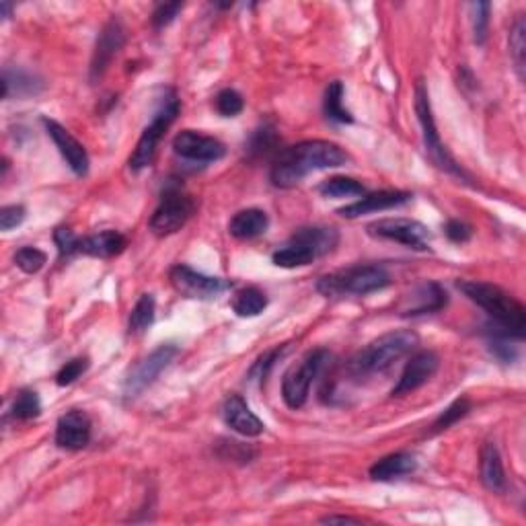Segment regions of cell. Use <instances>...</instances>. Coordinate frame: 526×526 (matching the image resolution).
Segmentation results:
<instances>
[{"mask_svg":"<svg viewBox=\"0 0 526 526\" xmlns=\"http://www.w3.org/2000/svg\"><path fill=\"white\" fill-rule=\"evenodd\" d=\"M350 161L342 146L329 140H305L278 152L273 161L270 180L280 189H292L309 173L323 171V169L344 167Z\"/></svg>","mask_w":526,"mask_h":526,"instance_id":"6da1fadb","label":"cell"},{"mask_svg":"<svg viewBox=\"0 0 526 526\" xmlns=\"http://www.w3.org/2000/svg\"><path fill=\"white\" fill-rule=\"evenodd\" d=\"M457 288L466 299L475 302L477 307L490 315L495 328H498L495 331L516 339L524 337L526 310L522 302H518L512 294H508L500 286L481 280H458Z\"/></svg>","mask_w":526,"mask_h":526,"instance_id":"7a4b0ae2","label":"cell"},{"mask_svg":"<svg viewBox=\"0 0 526 526\" xmlns=\"http://www.w3.org/2000/svg\"><path fill=\"white\" fill-rule=\"evenodd\" d=\"M418 346L420 337L411 329L384 333V336L373 339L365 350L354 355L350 362V373L358 376V379L384 373V370H389L392 365L405 358L407 354L416 350Z\"/></svg>","mask_w":526,"mask_h":526,"instance_id":"3957f363","label":"cell"},{"mask_svg":"<svg viewBox=\"0 0 526 526\" xmlns=\"http://www.w3.org/2000/svg\"><path fill=\"white\" fill-rule=\"evenodd\" d=\"M391 284V273L383 265H352L318 278L317 291L325 299H344V296H366L379 292Z\"/></svg>","mask_w":526,"mask_h":526,"instance_id":"277c9868","label":"cell"},{"mask_svg":"<svg viewBox=\"0 0 526 526\" xmlns=\"http://www.w3.org/2000/svg\"><path fill=\"white\" fill-rule=\"evenodd\" d=\"M416 114H418V120H420V125H421V138H424V146H426L428 157L432 159L434 165L438 169H442V171H447L450 175L458 177L461 181L469 183L471 175L466 173L461 165H458V162L453 159V154L447 151V146L442 144L438 128H436V122H434L432 103H429L428 88L424 87V83H421V80L416 87Z\"/></svg>","mask_w":526,"mask_h":526,"instance_id":"5b68a950","label":"cell"},{"mask_svg":"<svg viewBox=\"0 0 526 526\" xmlns=\"http://www.w3.org/2000/svg\"><path fill=\"white\" fill-rule=\"evenodd\" d=\"M331 354L328 350H313L302 358L299 365H294L284 374L281 381V399L291 410H300L309 401V392L313 383L323 374V370L329 366Z\"/></svg>","mask_w":526,"mask_h":526,"instance_id":"8992f818","label":"cell"},{"mask_svg":"<svg viewBox=\"0 0 526 526\" xmlns=\"http://www.w3.org/2000/svg\"><path fill=\"white\" fill-rule=\"evenodd\" d=\"M177 114H180V99H177L175 93L171 91L167 99L161 101V107L157 109V114H154L152 122L146 125L143 136L138 138V144L128 161L132 171L138 173V171H143V169L152 165L161 140L169 130V125L175 122Z\"/></svg>","mask_w":526,"mask_h":526,"instance_id":"52a82bcc","label":"cell"},{"mask_svg":"<svg viewBox=\"0 0 526 526\" xmlns=\"http://www.w3.org/2000/svg\"><path fill=\"white\" fill-rule=\"evenodd\" d=\"M196 210L194 199L188 194H183L180 185H167L162 191V198L157 206V210L151 217V231L157 236H169L188 225L191 214Z\"/></svg>","mask_w":526,"mask_h":526,"instance_id":"ba28073f","label":"cell"},{"mask_svg":"<svg viewBox=\"0 0 526 526\" xmlns=\"http://www.w3.org/2000/svg\"><path fill=\"white\" fill-rule=\"evenodd\" d=\"M180 354V347L175 344H162L157 350H152L138 362V365L130 370L124 381V395L125 399H134L151 387V384L159 379L162 370L171 366V362Z\"/></svg>","mask_w":526,"mask_h":526,"instance_id":"9c48e42d","label":"cell"},{"mask_svg":"<svg viewBox=\"0 0 526 526\" xmlns=\"http://www.w3.org/2000/svg\"><path fill=\"white\" fill-rule=\"evenodd\" d=\"M368 235L374 239L395 241L413 251H428L432 233L426 225L411 218H384L368 226Z\"/></svg>","mask_w":526,"mask_h":526,"instance_id":"30bf717a","label":"cell"},{"mask_svg":"<svg viewBox=\"0 0 526 526\" xmlns=\"http://www.w3.org/2000/svg\"><path fill=\"white\" fill-rule=\"evenodd\" d=\"M169 280H171V286L177 292L185 296V299L194 300H212L231 288L228 280L206 276V273L191 270L189 265L183 263L173 265L171 272H169Z\"/></svg>","mask_w":526,"mask_h":526,"instance_id":"8fae6325","label":"cell"},{"mask_svg":"<svg viewBox=\"0 0 526 526\" xmlns=\"http://www.w3.org/2000/svg\"><path fill=\"white\" fill-rule=\"evenodd\" d=\"M124 43H125V27L114 14V17L103 25L101 33L97 37V43H95L91 69H88V78H91V83H97L103 74L107 72L111 62H114V58L120 54V50L124 48Z\"/></svg>","mask_w":526,"mask_h":526,"instance_id":"7c38bea8","label":"cell"},{"mask_svg":"<svg viewBox=\"0 0 526 526\" xmlns=\"http://www.w3.org/2000/svg\"><path fill=\"white\" fill-rule=\"evenodd\" d=\"M173 151L185 161L214 162L226 154V146L218 138L199 134L196 130H181L173 138Z\"/></svg>","mask_w":526,"mask_h":526,"instance_id":"4fadbf2b","label":"cell"},{"mask_svg":"<svg viewBox=\"0 0 526 526\" xmlns=\"http://www.w3.org/2000/svg\"><path fill=\"white\" fill-rule=\"evenodd\" d=\"M438 366H440V358L436 352L421 350L418 354H413L403 368L401 379H399L395 387H392L391 397L410 395V392H413L416 389L424 387V384L436 374Z\"/></svg>","mask_w":526,"mask_h":526,"instance_id":"5bb4252c","label":"cell"},{"mask_svg":"<svg viewBox=\"0 0 526 526\" xmlns=\"http://www.w3.org/2000/svg\"><path fill=\"white\" fill-rule=\"evenodd\" d=\"M42 124H43V128H46L48 136L54 140L58 152L62 154V159L66 161V165L70 167V171L78 177H85L88 173V165H91L85 146L80 144L78 140L56 120H48V117H43Z\"/></svg>","mask_w":526,"mask_h":526,"instance_id":"9a60e30c","label":"cell"},{"mask_svg":"<svg viewBox=\"0 0 526 526\" xmlns=\"http://www.w3.org/2000/svg\"><path fill=\"white\" fill-rule=\"evenodd\" d=\"M413 196L410 191H399V189H383V191H374V194H366L362 196L358 202L347 204L344 208H339L337 214L344 218H360L365 214H373V212H383V210H392L399 208L410 202Z\"/></svg>","mask_w":526,"mask_h":526,"instance_id":"2e32d148","label":"cell"},{"mask_svg":"<svg viewBox=\"0 0 526 526\" xmlns=\"http://www.w3.org/2000/svg\"><path fill=\"white\" fill-rule=\"evenodd\" d=\"M91 420L85 411L72 410L58 420L56 444L64 450H83L91 442Z\"/></svg>","mask_w":526,"mask_h":526,"instance_id":"e0dca14e","label":"cell"},{"mask_svg":"<svg viewBox=\"0 0 526 526\" xmlns=\"http://www.w3.org/2000/svg\"><path fill=\"white\" fill-rule=\"evenodd\" d=\"M448 302V294L438 281H426V284L418 286L407 299L403 300L399 313L403 317H420V315H432L438 313Z\"/></svg>","mask_w":526,"mask_h":526,"instance_id":"ac0fdd59","label":"cell"},{"mask_svg":"<svg viewBox=\"0 0 526 526\" xmlns=\"http://www.w3.org/2000/svg\"><path fill=\"white\" fill-rule=\"evenodd\" d=\"M222 418H225V424L235 429L236 434L247 436V438H255V436L263 434V421L259 420L251 407L247 405L245 399L241 395H228L222 403Z\"/></svg>","mask_w":526,"mask_h":526,"instance_id":"d6986e66","label":"cell"},{"mask_svg":"<svg viewBox=\"0 0 526 526\" xmlns=\"http://www.w3.org/2000/svg\"><path fill=\"white\" fill-rule=\"evenodd\" d=\"M479 475L481 484L494 494H503L508 487L506 471H503V463L500 457V450L494 442H485L481 448V461H479Z\"/></svg>","mask_w":526,"mask_h":526,"instance_id":"ffe728a7","label":"cell"},{"mask_svg":"<svg viewBox=\"0 0 526 526\" xmlns=\"http://www.w3.org/2000/svg\"><path fill=\"white\" fill-rule=\"evenodd\" d=\"M291 241L296 243V245L309 249L317 259L331 254V251L337 247L339 233L331 226H305L299 228V231L291 236Z\"/></svg>","mask_w":526,"mask_h":526,"instance_id":"44dd1931","label":"cell"},{"mask_svg":"<svg viewBox=\"0 0 526 526\" xmlns=\"http://www.w3.org/2000/svg\"><path fill=\"white\" fill-rule=\"evenodd\" d=\"M268 226H270L268 214L259 208H247L236 212L231 218V222H228V233L239 241H251L262 236L268 231Z\"/></svg>","mask_w":526,"mask_h":526,"instance_id":"7402d4cb","label":"cell"},{"mask_svg":"<svg viewBox=\"0 0 526 526\" xmlns=\"http://www.w3.org/2000/svg\"><path fill=\"white\" fill-rule=\"evenodd\" d=\"M125 245H128V241H125V236L122 233L103 231L91 236H83L78 245V254L109 259L120 255Z\"/></svg>","mask_w":526,"mask_h":526,"instance_id":"603a6c76","label":"cell"},{"mask_svg":"<svg viewBox=\"0 0 526 526\" xmlns=\"http://www.w3.org/2000/svg\"><path fill=\"white\" fill-rule=\"evenodd\" d=\"M418 469L416 457L410 453H392L389 457H383L370 466V477L373 481H392L405 475H411Z\"/></svg>","mask_w":526,"mask_h":526,"instance_id":"cb8c5ba5","label":"cell"},{"mask_svg":"<svg viewBox=\"0 0 526 526\" xmlns=\"http://www.w3.org/2000/svg\"><path fill=\"white\" fill-rule=\"evenodd\" d=\"M13 87H14V95H17V97H27V95L40 93L43 85L35 77H32L29 72H23V70L11 72L9 69H5V72H3V99H9Z\"/></svg>","mask_w":526,"mask_h":526,"instance_id":"d4e9b609","label":"cell"},{"mask_svg":"<svg viewBox=\"0 0 526 526\" xmlns=\"http://www.w3.org/2000/svg\"><path fill=\"white\" fill-rule=\"evenodd\" d=\"M268 307V296L257 286H247L235 294L233 310L239 317H257Z\"/></svg>","mask_w":526,"mask_h":526,"instance_id":"484cf974","label":"cell"},{"mask_svg":"<svg viewBox=\"0 0 526 526\" xmlns=\"http://www.w3.org/2000/svg\"><path fill=\"white\" fill-rule=\"evenodd\" d=\"M323 111L328 115V120L337 124H352L354 117L350 111L344 107V85L339 80L329 83L328 91H325L323 99Z\"/></svg>","mask_w":526,"mask_h":526,"instance_id":"4316f807","label":"cell"},{"mask_svg":"<svg viewBox=\"0 0 526 526\" xmlns=\"http://www.w3.org/2000/svg\"><path fill=\"white\" fill-rule=\"evenodd\" d=\"M154 313H157V302H154L152 294L140 296L130 313V321H128L130 336H143V333L152 325Z\"/></svg>","mask_w":526,"mask_h":526,"instance_id":"83f0119b","label":"cell"},{"mask_svg":"<svg viewBox=\"0 0 526 526\" xmlns=\"http://www.w3.org/2000/svg\"><path fill=\"white\" fill-rule=\"evenodd\" d=\"M272 262L273 265H278V268L294 270V268H305V265L313 263L315 255L302 245H296V243L288 241L284 247L278 249L276 254L272 255Z\"/></svg>","mask_w":526,"mask_h":526,"instance_id":"f1b7e54d","label":"cell"},{"mask_svg":"<svg viewBox=\"0 0 526 526\" xmlns=\"http://www.w3.org/2000/svg\"><path fill=\"white\" fill-rule=\"evenodd\" d=\"M510 56L516 66V72L521 80H524L526 69V19L524 14H518L512 27H510Z\"/></svg>","mask_w":526,"mask_h":526,"instance_id":"f546056e","label":"cell"},{"mask_svg":"<svg viewBox=\"0 0 526 526\" xmlns=\"http://www.w3.org/2000/svg\"><path fill=\"white\" fill-rule=\"evenodd\" d=\"M318 191L325 198H355V196H366V188L360 181L352 180V177H329L321 185H318Z\"/></svg>","mask_w":526,"mask_h":526,"instance_id":"4dcf8cb0","label":"cell"},{"mask_svg":"<svg viewBox=\"0 0 526 526\" xmlns=\"http://www.w3.org/2000/svg\"><path fill=\"white\" fill-rule=\"evenodd\" d=\"M40 413H42L40 395L32 389L19 391L11 407V418L17 421H29L40 418Z\"/></svg>","mask_w":526,"mask_h":526,"instance_id":"1f68e13d","label":"cell"},{"mask_svg":"<svg viewBox=\"0 0 526 526\" xmlns=\"http://www.w3.org/2000/svg\"><path fill=\"white\" fill-rule=\"evenodd\" d=\"M278 143H280V138H278L276 130H273L272 125H263V128H257L254 132V136L249 138V144H247L249 159L268 157L270 152L276 151Z\"/></svg>","mask_w":526,"mask_h":526,"instance_id":"d6a6232c","label":"cell"},{"mask_svg":"<svg viewBox=\"0 0 526 526\" xmlns=\"http://www.w3.org/2000/svg\"><path fill=\"white\" fill-rule=\"evenodd\" d=\"M471 411V401L466 397L457 399L455 403H450L447 410H444L436 421L432 424V429H429V434H440L444 429H448L450 426H455L458 420H463L466 413Z\"/></svg>","mask_w":526,"mask_h":526,"instance_id":"836d02e7","label":"cell"},{"mask_svg":"<svg viewBox=\"0 0 526 526\" xmlns=\"http://www.w3.org/2000/svg\"><path fill=\"white\" fill-rule=\"evenodd\" d=\"M469 9H471L473 40H475L477 46H484V43L487 42V32H490L492 5L490 3H473Z\"/></svg>","mask_w":526,"mask_h":526,"instance_id":"e575fe53","label":"cell"},{"mask_svg":"<svg viewBox=\"0 0 526 526\" xmlns=\"http://www.w3.org/2000/svg\"><path fill=\"white\" fill-rule=\"evenodd\" d=\"M286 350V346H280V347H273V350H268V352H263L259 358L254 362V366H251L249 370V381H257V383H265V379H268L270 373H272V368L276 366V362L281 354H284Z\"/></svg>","mask_w":526,"mask_h":526,"instance_id":"d590c367","label":"cell"},{"mask_svg":"<svg viewBox=\"0 0 526 526\" xmlns=\"http://www.w3.org/2000/svg\"><path fill=\"white\" fill-rule=\"evenodd\" d=\"M46 262H48L46 254L37 247H21L17 254H14V265L25 273H37L43 265H46Z\"/></svg>","mask_w":526,"mask_h":526,"instance_id":"8d00e7d4","label":"cell"},{"mask_svg":"<svg viewBox=\"0 0 526 526\" xmlns=\"http://www.w3.org/2000/svg\"><path fill=\"white\" fill-rule=\"evenodd\" d=\"M88 366H91V362H88L87 355H78V358H72L70 362H66V365L58 370L56 374V384L58 387H69L74 381H78L80 376H83Z\"/></svg>","mask_w":526,"mask_h":526,"instance_id":"74e56055","label":"cell"},{"mask_svg":"<svg viewBox=\"0 0 526 526\" xmlns=\"http://www.w3.org/2000/svg\"><path fill=\"white\" fill-rule=\"evenodd\" d=\"M245 107L241 93H236L235 88H222L217 95V111L222 117H236Z\"/></svg>","mask_w":526,"mask_h":526,"instance_id":"f35d334b","label":"cell"},{"mask_svg":"<svg viewBox=\"0 0 526 526\" xmlns=\"http://www.w3.org/2000/svg\"><path fill=\"white\" fill-rule=\"evenodd\" d=\"M490 352L494 354V358H498L502 365H512L518 358L516 347L510 344V337L503 336V333H492L490 337Z\"/></svg>","mask_w":526,"mask_h":526,"instance_id":"ab89813d","label":"cell"},{"mask_svg":"<svg viewBox=\"0 0 526 526\" xmlns=\"http://www.w3.org/2000/svg\"><path fill=\"white\" fill-rule=\"evenodd\" d=\"M54 241H56V247H58V254H60V257H70L74 254H78L80 236L74 235L70 228H66V226L56 228Z\"/></svg>","mask_w":526,"mask_h":526,"instance_id":"60d3db41","label":"cell"},{"mask_svg":"<svg viewBox=\"0 0 526 526\" xmlns=\"http://www.w3.org/2000/svg\"><path fill=\"white\" fill-rule=\"evenodd\" d=\"M220 448H218V455L222 458H231V461H241V463H249L251 458L255 457L254 450L245 444L241 442H235V440H220Z\"/></svg>","mask_w":526,"mask_h":526,"instance_id":"b9f144b4","label":"cell"},{"mask_svg":"<svg viewBox=\"0 0 526 526\" xmlns=\"http://www.w3.org/2000/svg\"><path fill=\"white\" fill-rule=\"evenodd\" d=\"M183 9V3H161L157 5V9L152 13V27L154 29H162L167 25H171L177 14Z\"/></svg>","mask_w":526,"mask_h":526,"instance_id":"7bdbcfd3","label":"cell"},{"mask_svg":"<svg viewBox=\"0 0 526 526\" xmlns=\"http://www.w3.org/2000/svg\"><path fill=\"white\" fill-rule=\"evenodd\" d=\"M25 217H27V212L23 206H17V204L5 206V208L0 210V228H3L5 233H9L13 231V228L23 225Z\"/></svg>","mask_w":526,"mask_h":526,"instance_id":"ee69618b","label":"cell"},{"mask_svg":"<svg viewBox=\"0 0 526 526\" xmlns=\"http://www.w3.org/2000/svg\"><path fill=\"white\" fill-rule=\"evenodd\" d=\"M444 233H447V236L453 243H457V245H463V243H466L471 239V226L469 225H465V222L461 220H448L447 222V228H444Z\"/></svg>","mask_w":526,"mask_h":526,"instance_id":"f6af8a7d","label":"cell"},{"mask_svg":"<svg viewBox=\"0 0 526 526\" xmlns=\"http://www.w3.org/2000/svg\"><path fill=\"white\" fill-rule=\"evenodd\" d=\"M323 524H336V522H350V524H362V518L354 516H325L321 518Z\"/></svg>","mask_w":526,"mask_h":526,"instance_id":"bcb514c9","label":"cell"},{"mask_svg":"<svg viewBox=\"0 0 526 526\" xmlns=\"http://www.w3.org/2000/svg\"><path fill=\"white\" fill-rule=\"evenodd\" d=\"M0 11H3V17L5 19L11 17V5L9 3H0Z\"/></svg>","mask_w":526,"mask_h":526,"instance_id":"7dc6e473","label":"cell"}]
</instances>
